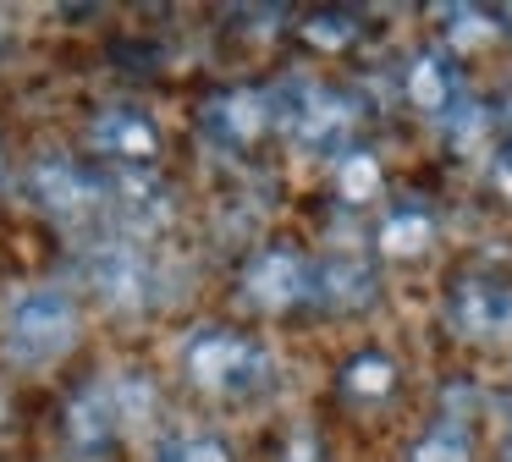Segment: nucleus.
<instances>
[{"instance_id":"nucleus-1","label":"nucleus","mask_w":512,"mask_h":462,"mask_svg":"<svg viewBox=\"0 0 512 462\" xmlns=\"http://www.w3.org/2000/svg\"><path fill=\"white\" fill-rule=\"evenodd\" d=\"M78 341V303L67 292H34L12 308V325H6V352L17 363H56L61 352H72Z\"/></svg>"},{"instance_id":"nucleus-2","label":"nucleus","mask_w":512,"mask_h":462,"mask_svg":"<svg viewBox=\"0 0 512 462\" xmlns=\"http://www.w3.org/2000/svg\"><path fill=\"white\" fill-rule=\"evenodd\" d=\"M188 374L204 391H248L265 380V352L254 341L232 336V330H204L188 341Z\"/></svg>"},{"instance_id":"nucleus-3","label":"nucleus","mask_w":512,"mask_h":462,"mask_svg":"<svg viewBox=\"0 0 512 462\" xmlns=\"http://www.w3.org/2000/svg\"><path fill=\"white\" fill-rule=\"evenodd\" d=\"M276 116L287 121V132L303 143V149H336L353 127V99L336 94V88L303 83L287 105H276Z\"/></svg>"},{"instance_id":"nucleus-4","label":"nucleus","mask_w":512,"mask_h":462,"mask_svg":"<svg viewBox=\"0 0 512 462\" xmlns=\"http://www.w3.org/2000/svg\"><path fill=\"white\" fill-rule=\"evenodd\" d=\"M446 319L468 341H496L512 330V292L496 281H457L446 297Z\"/></svg>"},{"instance_id":"nucleus-5","label":"nucleus","mask_w":512,"mask_h":462,"mask_svg":"<svg viewBox=\"0 0 512 462\" xmlns=\"http://www.w3.org/2000/svg\"><path fill=\"white\" fill-rule=\"evenodd\" d=\"M28 187H34V198L50 209V215H78V209L100 204V176H89L78 160H67V154H50V160H39L34 171H28Z\"/></svg>"},{"instance_id":"nucleus-6","label":"nucleus","mask_w":512,"mask_h":462,"mask_svg":"<svg viewBox=\"0 0 512 462\" xmlns=\"http://www.w3.org/2000/svg\"><path fill=\"white\" fill-rule=\"evenodd\" d=\"M303 292H309V264L292 248H265L248 264V297L259 308H292Z\"/></svg>"},{"instance_id":"nucleus-7","label":"nucleus","mask_w":512,"mask_h":462,"mask_svg":"<svg viewBox=\"0 0 512 462\" xmlns=\"http://www.w3.org/2000/svg\"><path fill=\"white\" fill-rule=\"evenodd\" d=\"M309 292L320 297L325 308L358 314V308H369V303L380 297V286H375V270H369L364 259H347V253H336V259L320 264V275H309Z\"/></svg>"},{"instance_id":"nucleus-8","label":"nucleus","mask_w":512,"mask_h":462,"mask_svg":"<svg viewBox=\"0 0 512 462\" xmlns=\"http://www.w3.org/2000/svg\"><path fill=\"white\" fill-rule=\"evenodd\" d=\"M133 413V407L122 402V391L116 385H94V391H83L78 402H72V440H78L83 451H105L116 435H122V418Z\"/></svg>"},{"instance_id":"nucleus-9","label":"nucleus","mask_w":512,"mask_h":462,"mask_svg":"<svg viewBox=\"0 0 512 462\" xmlns=\"http://www.w3.org/2000/svg\"><path fill=\"white\" fill-rule=\"evenodd\" d=\"M94 149L111 154V160H149V154L160 149V132L149 116H138V110H105L100 121H94Z\"/></svg>"},{"instance_id":"nucleus-10","label":"nucleus","mask_w":512,"mask_h":462,"mask_svg":"<svg viewBox=\"0 0 512 462\" xmlns=\"http://www.w3.org/2000/svg\"><path fill=\"white\" fill-rule=\"evenodd\" d=\"M270 121H276V105L265 94H254V88H232V94L210 99V127L226 143H254Z\"/></svg>"},{"instance_id":"nucleus-11","label":"nucleus","mask_w":512,"mask_h":462,"mask_svg":"<svg viewBox=\"0 0 512 462\" xmlns=\"http://www.w3.org/2000/svg\"><path fill=\"white\" fill-rule=\"evenodd\" d=\"M430 242H435V220H430V209H419V204L391 209L386 226H380V248H386L391 259H419Z\"/></svg>"},{"instance_id":"nucleus-12","label":"nucleus","mask_w":512,"mask_h":462,"mask_svg":"<svg viewBox=\"0 0 512 462\" xmlns=\"http://www.w3.org/2000/svg\"><path fill=\"white\" fill-rule=\"evenodd\" d=\"M342 391L353 396V402H386V396L397 391V363H391L386 352H358L342 369Z\"/></svg>"},{"instance_id":"nucleus-13","label":"nucleus","mask_w":512,"mask_h":462,"mask_svg":"<svg viewBox=\"0 0 512 462\" xmlns=\"http://www.w3.org/2000/svg\"><path fill=\"white\" fill-rule=\"evenodd\" d=\"M408 94L419 110H452V94H457V77L441 55H419L408 72Z\"/></svg>"},{"instance_id":"nucleus-14","label":"nucleus","mask_w":512,"mask_h":462,"mask_svg":"<svg viewBox=\"0 0 512 462\" xmlns=\"http://www.w3.org/2000/svg\"><path fill=\"white\" fill-rule=\"evenodd\" d=\"M413 462H468V440H463V429H452V424H441V429H430V435L413 446Z\"/></svg>"},{"instance_id":"nucleus-15","label":"nucleus","mask_w":512,"mask_h":462,"mask_svg":"<svg viewBox=\"0 0 512 462\" xmlns=\"http://www.w3.org/2000/svg\"><path fill=\"white\" fill-rule=\"evenodd\" d=\"M342 193L353 198V204H364V198L380 193V165H375V154H347V160H342Z\"/></svg>"},{"instance_id":"nucleus-16","label":"nucleus","mask_w":512,"mask_h":462,"mask_svg":"<svg viewBox=\"0 0 512 462\" xmlns=\"http://www.w3.org/2000/svg\"><path fill=\"white\" fill-rule=\"evenodd\" d=\"M303 33H309L314 44H347L358 33V22L347 17V11H320V17L303 22Z\"/></svg>"},{"instance_id":"nucleus-17","label":"nucleus","mask_w":512,"mask_h":462,"mask_svg":"<svg viewBox=\"0 0 512 462\" xmlns=\"http://www.w3.org/2000/svg\"><path fill=\"white\" fill-rule=\"evenodd\" d=\"M166 462H232V451H226L215 435H193V440L166 446Z\"/></svg>"},{"instance_id":"nucleus-18","label":"nucleus","mask_w":512,"mask_h":462,"mask_svg":"<svg viewBox=\"0 0 512 462\" xmlns=\"http://www.w3.org/2000/svg\"><path fill=\"white\" fill-rule=\"evenodd\" d=\"M0 182H6V154H0Z\"/></svg>"},{"instance_id":"nucleus-19","label":"nucleus","mask_w":512,"mask_h":462,"mask_svg":"<svg viewBox=\"0 0 512 462\" xmlns=\"http://www.w3.org/2000/svg\"><path fill=\"white\" fill-rule=\"evenodd\" d=\"M507 462H512V440H507Z\"/></svg>"}]
</instances>
